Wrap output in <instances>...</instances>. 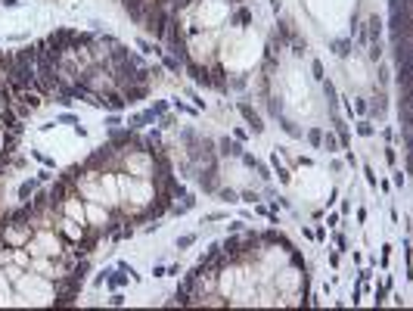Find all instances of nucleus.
<instances>
[{"label": "nucleus", "instance_id": "nucleus-1", "mask_svg": "<svg viewBox=\"0 0 413 311\" xmlns=\"http://www.w3.org/2000/svg\"><path fill=\"white\" fill-rule=\"evenodd\" d=\"M143 22H146V28H149V34H152V38H165V34H168V25H171V13L168 10H161V7H149L146 10V19H143Z\"/></svg>", "mask_w": 413, "mask_h": 311}, {"label": "nucleus", "instance_id": "nucleus-2", "mask_svg": "<svg viewBox=\"0 0 413 311\" xmlns=\"http://www.w3.org/2000/svg\"><path fill=\"white\" fill-rule=\"evenodd\" d=\"M71 47V31H65V28H56V31H53L50 34V38H47V53H50V59L53 63H62V53Z\"/></svg>", "mask_w": 413, "mask_h": 311}, {"label": "nucleus", "instance_id": "nucleus-3", "mask_svg": "<svg viewBox=\"0 0 413 311\" xmlns=\"http://www.w3.org/2000/svg\"><path fill=\"white\" fill-rule=\"evenodd\" d=\"M168 209H171V193H168V190H158L155 203H152L146 212H143V215L137 218V221H146V218H149V221H155V218H161V215H165Z\"/></svg>", "mask_w": 413, "mask_h": 311}, {"label": "nucleus", "instance_id": "nucleus-4", "mask_svg": "<svg viewBox=\"0 0 413 311\" xmlns=\"http://www.w3.org/2000/svg\"><path fill=\"white\" fill-rule=\"evenodd\" d=\"M236 109H239V115H242L249 125H252V131H255V134H261V131H264V121H261V115H258V112H255V109L249 106V103H236Z\"/></svg>", "mask_w": 413, "mask_h": 311}, {"label": "nucleus", "instance_id": "nucleus-5", "mask_svg": "<svg viewBox=\"0 0 413 311\" xmlns=\"http://www.w3.org/2000/svg\"><path fill=\"white\" fill-rule=\"evenodd\" d=\"M121 7L131 13V19H134V22H143V19H146V10H149L146 0H121Z\"/></svg>", "mask_w": 413, "mask_h": 311}, {"label": "nucleus", "instance_id": "nucleus-6", "mask_svg": "<svg viewBox=\"0 0 413 311\" xmlns=\"http://www.w3.org/2000/svg\"><path fill=\"white\" fill-rule=\"evenodd\" d=\"M187 66V72H190V78L199 84V87H211V75H208V69H202V66H196V63H184Z\"/></svg>", "mask_w": 413, "mask_h": 311}, {"label": "nucleus", "instance_id": "nucleus-7", "mask_svg": "<svg viewBox=\"0 0 413 311\" xmlns=\"http://www.w3.org/2000/svg\"><path fill=\"white\" fill-rule=\"evenodd\" d=\"M146 84H128V87H121V94H124V103H137V100H143L146 97Z\"/></svg>", "mask_w": 413, "mask_h": 311}, {"label": "nucleus", "instance_id": "nucleus-8", "mask_svg": "<svg viewBox=\"0 0 413 311\" xmlns=\"http://www.w3.org/2000/svg\"><path fill=\"white\" fill-rule=\"evenodd\" d=\"M0 125H4L10 134H16V137L22 134V125H19V118L13 115V109H4V115H0Z\"/></svg>", "mask_w": 413, "mask_h": 311}, {"label": "nucleus", "instance_id": "nucleus-9", "mask_svg": "<svg viewBox=\"0 0 413 311\" xmlns=\"http://www.w3.org/2000/svg\"><path fill=\"white\" fill-rule=\"evenodd\" d=\"M199 184H202V190H205V193H214V190H218V177H214V165H211L205 174H199Z\"/></svg>", "mask_w": 413, "mask_h": 311}, {"label": "nucleus", "instance_id": "nucleus-10", "mask_svg": "<svg viewBox=\"0 0 413 311\" xmlns=\"http://www.w3.org/2000/svg\"><path fill=\"white\" fill-rule=\"evenodd\" d=\"M100 106L112 109V112H121V109H124V100H121V94H109V97H103V100H100Z\"/></svg>", "mask_w": 413, "mask_h": 311}, {"label": "nucleus", "instance_id": "nucleus-11", "mask_svg": "<svg viewBox=\"0 0 413 311\" xmlns=\"http://www.w3.org/2000/svg\"><path fill=\"white\" fill-rule=\"evenodd\" d=\"M398 84H401L404 90H410V59L398 63Z\"/></svg>", "mask_w": 413, "mask_h": 311}, {"label": "nucleus", "instance_id": "nucleus-12", "mask_svg": "<svg viewBox=\"0 0 413 311\" xmlns=\"http://www.w3.org/2000/svg\"><path fill=\"white\" fill-rule=\"evenodd\" d=\"M13 69H16V53H7V50H0V72H4V75H10Z\"/></svg>", "mask_w": 413, "mask_h": 311}, {"label": "nucleus", "instance_id": "nucleus-13", "mask_svg": "<svg viewBox=\"0 0 413 311\" xmlns=\"http://www.w3.org/2000/svg\"><path fill=\"white\" fill-rule=\"evenodd\" d=\"M218 146H221V153H227V156H242V146L236 140H230V137H224Z\"/></svg>", "mask_w": 413, "mask_h": 311}, {"label": "nucleus", "instance_id": "nucleus-14", "mask_svg": "<svg viewBox=\"0 0 413 311\" xmlns=\"http://www.w3.org/2000/svg\"><path fill=\"white\" fill-rule=\"evenodd\" d=\"M320 146H323L326 153H339V137H336L333 131H326V134H323V140H320Z\"/></svg>", "mask_w": 413, "mask_h": 311}, {"label": "nucleus", "instance_id": "nucleus-15", "mask_svg": "<svg viewBox=\"0 0 413 311\" xmlns=\"http://www.w3.org/2000/svg\"><path fill=\"white\" fill-rule=\"evenodd\" d=\"M62 196H65V180H56V187H53V193H50V206H59Z\"/></svg>", "mask_w": 413, "mask_h": 311}, {"label": "nucleus", "instance_id": "nucleus-16", "mask_svg": "<svg viewBox=\"0 0 413 311\" xmlns=\"http://www.w3.org/2000/svg\"><path fill=\"white\" fill-rule=\"evenodd\" d=\"M106 283H109L112 289H118V286L128 283V277H124V274H115V271H106Z\"/></svg>", "mask_w": 413, "mask_h": 311}, {"label": "nucleus", "instance_id": "nucleus-17", "mask_svg": "<svg viewBox=\"0 0 413 311\" xmlns=\"http://www.w3.org/2000/svg\"><path fill=\"white\" fill-rule=\"evenodd\" d=\"M367 25H370V44H376V41H379V34H382V19H376V16H373Z\"/></svg>", "mask_w": 413, "mask_h": 311}, {"label": "nucleus", "instance_id": "nucleus-18", "mask_svg": "<svg viewBox=\"0 0 413 311\" xmlns=\"http://www.w3.org/2000/svg\"><path fill=\"white\" fill-rule=\"evenodd\" d=\"M333 53H336V56H348V53H351V41H348V38L333 41Z\"/></svg>", "mask_w": 413, "mask_h": 311}, {"label": "nucleus", "instance_id": "nucleus-19", "mask_svg": "<svg viewBox=\"0 0 413 311\" xmlns=\"http://www.w3.org/2000/svg\"><path fill=\"white\" fill-rule=\"evenodd\" d=\"M221 249H224V255H230V259H233V255L239 252V240H236V236H230V240L221 243Z\"/></svg>", "mask_w": 413, "mask_h": 311}, {"label": "nucleus", "instance_id": "nucleus-20", "mask_svg": "<svg viewBox=\"0 0 413 311\" xmlns=\"http://www.w3.org/2000/svg\"><path fill=\"white\" fill-rule=\"evenodd\" d=\"M19 100H22L28 109H38V106H41V97H38V94H28V90H22V94H19Z\"/></svg>", "mask_w": 413, "mask_h": 311}, {"label": "nucleus", "instance_id": "nucleus-21", "mask_svg": "<svg viewBox=\"0 0 413 311\" xmlns=\"http://www.w3.org/2000/svg\"><path fill=\"white\" fill-rule=\"evenodd\" d=\"M208 75H211V87H218V90L227 87V81H224V69H214V72H208Z\"/></svg>", "mask_w": 413, "mask_h": 311}, {"label": "nucleus", "instance_id": "nucleus-22", "mask_svg": "<svg viewBox=\"0 0 413 311\" xmlns=\"http://www.w3.org/2000/svg\"><path fill=\"white\" fill-rule=\"evenodd\" d=\"M87 44H94V34H75L71 31V47H87Z\"/></svg>", "mask_w": 413, "mask_h": 311}, {"label": "nucleus", "instance_id": "nucleus-23", "mask_svg": "<svg viewBox=\"0 0 413 311\" xmlns=\"http://www.w3.org/2000/svg\"><path fill=\"white\" fill-rule=\"evenodd\" d=\"M271 162H274V168H277V174H280V180H283V184H289V177H292V174H289V171H286V168L280 165V159H277V153L271 156Z\"/></svg>", "mask_w": 413, "mask_h": 311}, {"label": "nucleus", "instance_id": "nucleus-24", "mask_svg": "<svg viewBox=\"0 0 413 311\" xmlns=\"http://www.w3.org/2000/svg\"><path fill=\"white\" fill-rule=\"evenodd\" d=\"M373 131H376V128H373L367 118H361V121H357V134H361V137H373Z\"/></svg>", "mask_w": 413, "mask_h": 311}, {"label": "nucleus", "instance_id": "nucleus-25", "mask_svg": "<svg viewBox=\"0 0 413 311\" xmlns=\"http://www.w3.org/2000/svg\"><path fill=\"white\" fill-rule=\"evenodd\" d=\"M323 90H326V103H329V106H336V84L323 78Z\"/></svg>", "mask_w": 413, "mask_h": 311}, {"label": "nucleus", "instance_id": "nucleus-26", "mask_svg": "<svg viewBox=\"0 0 413 311\" xmlns=\"http://www.w3.org/2000/svg\"><path fill=\"white\" fill-rule=\"evenodd\" d=\"M367 112H373V115H385V97H376V103L367 109Z\"/></svg>", "mask_w": 413, "mask_h": 311}, {"label": "nucleus", "instance_id": "nucleus-27", "mask_svg": "<svg viewBox=\"0 0 413 311\" xmlns=\"http://www.w3.org/2000/svg\"><path fill=\"white\" fill-rule=\"evenodd\" d=\"M280 128H283V131H286V134H292V137H298V134H301V131H298V128H295V125H292L289 118H283V115H280Z\"/></svg>", "mask_w": 413, "mask_h": 311}, {"label": "nucleus", "instance_id": "nucleus-28", "mask_svg": "<svg viewBox=\"0 0 413 311\" xmlns=\"http://www.w3.org/2000/svg\"><path fill=\"white\" fill-rule=\"evenodd\" d=\"M155 115L152 112H143V115H137V118H131V128H143V125H149Z\"/></svg>", "mask_w": 413, "mask_h": 311}, {"label": "nucleus", "instance_id": "nucleus-29", "mask_svg": "<svg viewBox=\"0 0 413 311\" xmlns=\"http://www.w3.org/2000/svg\"><path fill=\"white\" fill-rule=\"evenodd\" d=\"M34 187H38V180H25V184L19 187V196H22V199H28V196L34 193Z\"/></svg>", "mask_w": 413, "mask_h": 311}, {"label": "nucleus", "instance_id": "nucleus-30", "mask_svg": "<svg viewBox=\"0 0 413 311\" xmlns=\"http://www.w3.org/2000/svg\"><path fill=\"white\" fill-rule=\"evenodd\" d=\"M320 140H323V131H320V128H311V131H308V143L320 146Z\"/></svg>", "mask_w": 413, "mask_h": 311}, {"label": "nucleus", "instance_id": "nucleus-31", "mask_svg": "<svg viewBox=\"0 0 413 311\" xmlns=\"http://www.w3.org/2000/svg\"><path fill=\"white\" fill-rule=\"evenodd\" d=\"M161 66H165L168 72H177V69H181V66H184V63H177L174 56H161Z\"/></svg>", "mask_w": 413, "mask_h": 311}, {"label": "nucleus", "instance_id": "nucleus-32", "mask_svg": "<svg viewBox=\"0 0 413 311\" xmlns=\"http://www.w3.org/2000/svg\"><path fill=\"white\" fill-rule=\"evenodd\" d=\"M174 299H177V305H190V296H187V289H184V286H177Z\"/></svg>", "mask_w": 413, "mask_h": 311}, {"label": "nucleus", "instance_id": "nucleus-33", "mask_svg": "<svg viewBox=\"0 0 413 311\" xmlns=\"http://www.w3.org/2000/svg\"><path fill=\"white\" fill-rule=\"evenodd\" d=\"M193 243H196V236H193V233H184L181 240H177V246H181V249H187V246H193Z\"/></svg>", "mask_w": 413, "mask_h": 311}, {"label": "nucleus", "instance_id": "nucleus-34", "mask_svg": "<svg viewBox=\"0 0 413 311\" xmlns=\"http://www.w3.org/2000/svg\"><path fill=\"white\" fill-rule=\"evenodd\" d=\"M149 112H152L155 118H158V115H165V112H168V103H155V106L149 109Z\"/></svg>", "mask_w": 413, "mask_h": 311}, {"label": "nucleus", "instance_id": "nucleus-35", "mask_svg": "<svg viewBox=\"0 0 413 311\" xmlns=\"http://www.w3.org/2000/svg\"><path fill=\"white\" fill-rule=\"evenodd\" d=\"M289 262H292L295 268H301V271H304V259H301L298 252H292V249H289Z\"/></svg>", "mask_w": 413, "mask_h": 311}, {"label": "nucleus", "instance_id": "nucleus-36", "mask_svg": "<svg viewBox=\"0 0 413 311\" xmlns=\"http://www.w3.org/2000/svg\"><path fill=\"white\" fill-rule=\"evenodd\" d=\"M367 109H370L367 100H354V112H357V115H367Z\"/></svg>", "mask_w": 413, "mask_h": 311}, {"label": "nucleus", "instance_id": "nucleus-37", "mask_svg": "<svg viewBox=\"0 0 413 311\" xmlns=\"http://www.w3.org/2000/svg\"><path fill=\"white\" fill-rule=\"evenodd\" d=\"M239 159L245 162V165H249V168H255V165H258V159H255L252 153H245V150H242V156H239Z\"/></svg>", "mask_w": 413, "mask_h": 311}, {"label": "nucleus", "instance_id": "nucleus-38", "mask_svg": "<svg viewBox=\"0 0 413 311\" xmlns=\"http://www.w3.org/2000/svg\"><path fill=\"white\" fill-rule=\"evenodd\" d=\"M0 97H4V103H10V90H7V81H4V72H0Z\"/></svg>", "mask_w": 413, "mask_h": 311}, {"label": "nucleus", "instance_id": "nucleus-39", "mask_svg": "<svg viewBox=\"0 0 413 311\" xmlns=\"http://www.w3.org/2000/svg\"><path fill=\"white\" fill-rule=\"evenodd\" d=\"M379 56H382V47L376 41V44H370V59H379Z\"/></svg>", "mask_w": 413, "mask_h": 311}, {"label": "nucleus", "instance_id": "nucleus-40", "mask_svg": "<svg viewBox=\"0 0 413 311\" xmlns=\"http://www.w3.org/2000/svg\"><path fill=\"white\" fill-rule=\"evenodd\" d=\"M137 47H140L143 53H161V50H155V47H152L149 41H137Z\"/></svg>", "mask_w": 413, "mask_h": 311}, {"label": "nucleus", "instance_id": "nucleus-41", "mask_svg": "<svg viewBox=\"0 0 413 311\" xmlns=\"http://www.w3.org/2000/svg\"><path fill=\"white\" fill-rule=\"evenodd\" d=\"M233 22H236V25H242V22H249V10H239L236 16H233Z\"/></svg>", "mask_w": 413, "mask_h": 311}, {"label": "nucleus", "instance_id": "nucleus-42", "mask_svg": "<svg viewBox=\"0 0 413 311\" xmlns=\"http://www.w3.org/2000/svg\"><path fill=\"white\" fill-rule=\"evenodd\" d=\"M31 156H34V159H38V162H44V165H47V168H53V159H50V156H44V153H31Z\"/></svg>", "mask_w": 413, "mask_h": 311}, {"label": "nucleus", "instance_id": "nucleus-43", "mask_svg": "<svg viewBox=\"0 0 413 311\" xmlns=\"http://www.w3.org/2000/svg\"><path fill=\"white\" fill-rule=\"evenodd\" d=\"M221 199H227V203H236V193H233V190H221Z\"/></svg>", "mask_w": 413, "mask_h": 311}, {"label": "nucleus", "instance_id": "nucleus-44", "mask_svg": "<svg viewBox=\"0 0 413 311\" xmlns=\"http://www.w3.org/2000/svg\"><path fill=\"white\" fill-rule=\"evenodd\" d=\"M168 4H171V7H174V10H184V7H187V4H193V0H168Z\"/></svg>", "mask_w": 413, "mask_h": 311}, {"label": "nucleus", "instance_id": "nucleus-45", "mask_svg": "<svg viewBox=\"0 0 413 311\" xmlns=\"http://www.w3.org/2000/svg\"><path fill=\"white\" fill-rule=\"evenodd\" d=\"M314 75L323 81V78H326V75H323V66H320V59H314Z\"/></svg>", "mask_w": 413, "mask_h": 311}, {"label": "nucleus", "instance_id": "nucleus-46", "mask_svg": "<svg viewBox=\"0 0 413 311\" xmlns=\"http://www.w3.org/2000/svg\"><path fill=\"white\" fill-rule=\"evenodd\" d=\"M59 121H65V125H78V118H75V115H68V112H62Z\"/></svg>", "mask_w": 413, "mask_h": 311}, {"label": "nucleus", "instance_id": "nucleus-47", "mask_svg": "<svg viewBox=\"0 0 413 311\" xmlns=\"http://www.w3.org/2000/svg\"><path fill=\"white\" fill-rule=\"evenodd\" d=\"M271 112H274V115H280V112H283V106H280V100H271Z\"/></svg>", "mask_w": 413, "mask_h": 311}, {"label": "nucleus", "instance_id": "nucleus-48", "mask_svg": "<svg viewBox=\"0 0 413 311\" xmlns=\"http://www.w3.org/2000/svg\"><path fill=\"white\" fill-rule=\"evenodd\" d=\"M106 125H109V128H118V125H121V118H118V115H109V118H106Z\"/></svg>", "mask_w": 413, "mask_h": 311}, {"label": "nucleus", "instance_id": "nucleus-49", "mask_svg": "<svg viewBox=\"0 0 413 311\" xmlns=\"http://www.w3.org/2000/svg\"><path fill=\"white\" fill-rule=\"evenodd\" d=\"M364 174H367V180H370V184H376V171H373V168H370V165H367V168H364Z\"/></svg>", "mask_w": 413, "mask_h": 311}]
</instances>
